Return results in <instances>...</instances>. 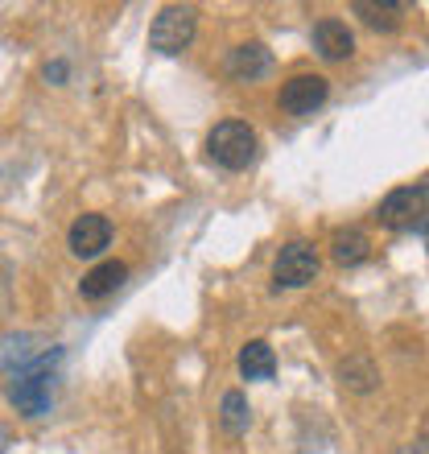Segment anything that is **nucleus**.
Here are the masks:
<instances>
[{
	"label": "nucleus",
	"mask_w": 429,
	"mask_h": 454,
	"mask_svg": "<svg viewBox=\"0 0 429 454\" xmlns=\"http://www.w3.org/2000/svg\"><path fill=\"white\" fill-rule=\"evenodd\" d=\"M256 153H261V141H256L252 124H244V120H219V124L207 132V157H211L219 169L239 174V169H248L252 161H256Z\"/></svg>",
	"instance_id": "nucleus-1"
},
{
	"label": "nucleus",
	"mask_w": 429,
	"mask_h": 454,
	"mask_svg": "<svg viewBox=\"0 0 429 454\" xmlns=\"http://www.w3.org/2000/svg\"><path fill=\"white\" fill-rule=\"evenodd\" d=\"M376 219L401 236H429V182H413V186L393 191L380 203Z\"/></svg>",
	"instance_id": "nucleus-2"
},
{
	"label": "nucleus",
	"mask_w": 429,
	"mask_h": 454,
	"mask_svg": "<svg viewBox=\"0 0 429 454\" xmlns=\"http://www.w3.org/2000/svg\"><path fill=\"white\" fill-rule=\"evenodd\" d=\"M194 29H199V9L191 4H169V9L157 12L153 29H149V46L157 54H182V50L194 42Z\"/></svg>",
	"instance_id": "nucleus-3"
},
{
	"label": "nucleus",
	"mask_w": 429,
	"mask_h": 454,
	"mask_svg": "<svg viewBox=\"0 0 429 454\" xmlns=\"http://www.w3.org/2000/svg\"><path fill=\"white\" fill-rule=\"evenodd\" d=\"M273 277H277V286H285V289L310 286L314 277H318V252L306 239H293V244H285V248L277 252Z\"/></svg>",
	"instance_id": "nucleus-4"
},
{
	"label": "nucleus",
	"mask_w": 429,
	"mask_h": 454,
	"mask_svg": "<svg viewBox=\"0 0 429 454\" xmlns=\"http://www.w3.org/2000/svg\"><path fill=\"white\" fill-rule=\"evenodd\" d=\"M326 96H331L326 74L301 71V74H293V79L281 83V108H285L289 116H314V112L326 104Z\"/></svg>",
	"instance_id": "nucleus-5"
},
{
	"label": "nucleus",
	"mask_w": 429,
	"mask_h": 454,
	"mask_svg": "<svg viewBox=\"0 0 429 454\" xmlns=\"http://www.w3.org/2000/svg\"><path fill=\"white\" fill-rule=\"evenodd\" d=\"M9 401L17 405L21 418H42L50 413V372L46 368H25L9 380Z\"/></svg>",
	"instance_id": "nucleus-6"
},
{
	"label": "nucleus",
	"mask_w": 429,
	"mask_h": 454,
	"mask_svg": "<svg viewBox=\"0 0 429 454\" xmlns=\"http://www.w3.org/2000/svg\"><path fill=\"white\" fill-rule=\"evenodd\" d=\"M269 74H273V54L261 42H244L227 54V79H236V83H261Z\"/></svg>",
	"instance_id": "nucleus-7"
},
{
	"label": "nucleus",
	"mask_w": 429,
	"mask_h": 454,
	"mask_svg": "<svg viewBox=\"0 0 429 454\" xmlns=\"http://www.w3.org/2000/svg\"><path fill=\"white\" fill-rule=\"evenodd\" d=\"M112 244V223H107L104 215H79L71 223V231H66V248L74 252V256H99V252Z\"/></svg>",
	"instance_id": "nucleus-8"
},
{
	"label": "nucleus",
	"mask_w": 429,
	"mask_h": 454,
	"mask_svg": "<svg viewBox=\"0 0 429 454\" xmlns=\"http://www.w3.org/2000/svg\"><path fill=\"white\" fill-rule=\"evenodd\" d=\"M314 50H318L326 62H343L355 54V34H351L343 21L326 17V21L314 25Z\"/></svg>",
	"instance_id": "nucleus-9"
},
{
	"label": "nucleus",
	"mask_w": 429,
	"mask_h": 454,
	"mask_svg": "<svg viewBox=\"0 0 429 454\" xmlns=\"http://www.w3.org/2000/svg\"><path fill=\"white\" fill-rule=\"evenodd\" d=\"M124 277H129L124 261H104V264H96L91 273H83L79 294H83L87 301H99V298H107V294H116V289L124 286Z\"/></svg>",
	"instance_id": "nucleus-10"
},
{
	"label": "nucleus",
	"mask_w": 429,
	"mask_h": 454,
	"mask_svg": "<svg viewBox=\"0 0 429 454\" xmlns=\"http://www.w3.org/2000/svg\"><path fill=\"white\" fill-rule=\"evenodd\" d=\"M273 372H277V356L264 339H252V343L239 351V376H244V380H273Z\"/></svg>",
	"instance_id": "nucleus-11"
},
{
	"label": "nucleus",
	"mask_w": 429,
	"mask_h": 454,
	"mask_svg": "<svg viewBox=\"0 0 429 454\" xmlns=\"http://www.w3.org/2000/svg\"><path fill=\"white\" fill-rule=\"evenodd\" d=\"M331 256H334V264H363L371 256L368 231H359V227H343V231H334Z\"/></svg>",
	"instance_id": "nucleus-12"
},
{
	"label": "nucleus",
	"mask_w": 429,
	"mask_h": 454,
	"mask_svg": "<svg viewBox=\"0 0 429 454\" xmlns=\"http://www.w3.org/2000/svg\"><path fill=\"white\" fill-rule=\"evenodd\" d=\"M219 426H223V434H231V438L248 434V426H252V409H248V396L239 393V388L223 393V401H219Z\"/></svg>",
	"instance_id": "nucleus-13"
},
{
	"label": "nucleus",
	"mask_w": 429,
	"mask_h": 454,
	"mask_svg": "<svg viewBox=\"0 0 429 454\" xmlns=\"http://www.w3.org/2000/svg\"><path fill=\"white\" fill-rule=\"evenodd\" d=\"M351 12H355V17L368 25V29H384V34H393L396 25H401V12H405V4H376V0H355V4H351Z\"/></svg>",
	"instance_id": "nucleus-14"
},
{
	"label": "nucleus",
	"mask_w": 429,
	"mask_h": 454,
	"mask_svg": "<svg viewBox=\"0 0 429 454\" xmlns=\"http://www.w3.org/2000/svg\"><path fill=\"white\" fill-rule=\"evenodd\" d=\"M339 376H343L347 388H355V393H371L376 388V380H380V372L371 368V359L355 356V359H347L343 368H339Z\"/></svg>",
	"instance_id": "nucleus-15"
},
{
	"label": "nucleus",
	"mask_w": 429,
	"mask_h": 454,
	"mask_svg": "<svg viewBox=\"0 0 429 454\" xmlns=\"http://www.w3.org/2000/svg\"><path fill=\"white\" fill-rule=\"evenodd\" d=\"M396 454H429V438H413V442H405Z\"/></svg>",
	"instance_id": "nucleus-16"
},
{
	"label": "nucleus",
	"mask_w": 429,
	"mask_h": 454,
	"mask_svg": "<svg viewBox=\"0 0 429 454\" xmlns=\"http://www.w3.org/2000/svg\"><path fill=\"white\" fill-rule=\"evenodd\" d=\"M46 79L62 83V79H66V62H54V67H46Z\"/></svg>",
	"instance_id": "nucleus-17"
},
{
	"label": "nucleus",
	"mask_w": 429,
	"mask_h": 454,
	"mask_svg": "<svg viewBox=\"0 0 429 454\" xmlns=\"http://www.w3.org/2000/svg\"><path fill=\"white\" fill-rule=\"evenodd\" d=\"M12 438H9V430H4V426H0V454H4V446H9Z\"/></svg>",
	"instance_id": "nucleus-18"
},
{
	"label": "nucleus",
	"mask_w": 429,
	"mask_h": 454,
	"mask_svg": "<svg viewBox=\"0 0 429 454\" xmlns=\"http://www.w3.org/2000/svg\"><path fill=\"white\" fill-rule=\"evenodd\" d=\"M425 244H429V236H425Z\"/></svg>",
	"instance_id": "nucleus-19"
}]
</instances>
